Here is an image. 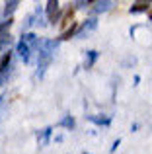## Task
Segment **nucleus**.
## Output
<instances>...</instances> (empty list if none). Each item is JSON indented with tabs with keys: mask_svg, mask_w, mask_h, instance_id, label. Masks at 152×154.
<instances>
[{
	"mask_svg": "<svg viewBox=\"0 0 152 154\" xmlns=\"http://www.w3.org/2000/svg\"><path fill=\"white\" fill-rule=\"evenodd\" d=\"M47 16H49V22H59V16H61V12H59V2L57 0H49L47 2Z\"/></svg>",
	"mask_w": 152,
	"mask_h": 154,
	"instance_id": "2",
	"label": "nucleus"
},
{
	"mask_svg": "<svg viewBox=\"0 0 152 154\" xmlns=\"http://www.w3.org/2000/svg\"><path fill=\"white\" fill-rule=\"evenodd\" d=\"M59 127H65V129H72L74 127V119L70 115H66V117H62L61 121H59Z\"/></svg>",
	"mask_w": 152,
	"mask_h": 154,
	"instance_id": "11",
	"label": "nucleus"
},
{
	"mask_svg": "<svg viewBox=\"0 0 152 154\" xmlns=\"http://www.w3.org/2000/svg\"><path fill=\"white\" fill-rule=\"evenodd\" d=\"M148 16H150V20H152V10H150V12H148Z\"/></svg>",
	"mask_w": 152,
	"mask_h": 154,
	"instance_id": "15",
	"label": "nucleus"
},
{
	"mask_svg": "<svg viewBox=\"0 0 152 154\" xmlns=\"http://www.w3.org/2000/svg\"><path fill=\"white\" fill-rule=\"evenodd\" d=\"M96 26H98V22L96 20H88L86 23H84L82 27H80V33H78V37H86L90 31H94L96 29Z\"/></svg>",
	"mask_w": 152,
	"mask_h": 154,
	"instance_id": "5",
	"label": "nucleus"
},
{
	"mask_svg": "<svg viewBox=\"0 0 152 154\" xmlns=\"http://www.w3.org/2000/svg\"><path fill=\"white\" fill-rule=\"evenodd\" d=\"M10 60H12V53L8 51L6 55L2 57V60H0V74H2V72H8V64H10Z\"/></svg>",
	"mask_w": 152,
	"mask_h": 154,
	"instance_id": "6",
	"label": "nucleus"
},
{
	"mask_svg": "<svg viewBox=\"0 0 152 154\" xmlns=\"http://www.w3.org/2000/svg\"><path fill=\"white\" fill-rule=\"evenodd\" d=\"M55 47H57V43L55 41H45L41 47V51H39V76H43V72L47 70V66L51 64V60H53V53H55Z\"/></svg>",
	"mask_w": 152,
	"mask_h": 154,
	"instance_id": "1",
	"label": "nucleus"
},
{
	"mask_svg": "<svg viewBox=\"0 0 152 154\" xmlns=\"http://www.w3.org/2000/svg\"><path fill=\"white\" fill-rule=\"evenodd\" d=\"M76 29H78V26H76V23H70V27H68V29H65V31H62L61 39H70V37L74 35V31H76Z\"/></svg>",
	"mask_w": 152,
	"mask_h": 154,
	"instance_id": "13",
	"label": "nucleus"
},
{
	"mask_svg": "<svg viewBox=\"0 0 152 154\" xmlns=\"http://www.w3.org/2000/svg\"><path fill=\"white\" fill-rule=\"evenodd\" d=\"M88 119L92 121V123H96V125H109L111 121H109V117H98V115H88Z\"/></svg>",
	"mask_w": 152,
	"mask_h": 154,
	"instance_id": "9",
	"label": "nucleus"
},
{
	"mask_svg": "<svg viewBox=\"0 0 152 154\" xmlns=\"http://www.w3.org/2000/svg\"><path fill=\"white\" fill-rule=\"evenodd\" d=\"M4 6H6V8H4V14H6V16H12V14H14V10L20 6V2H18V0H10V2H6Z\"/></svg>",
	"mask_w": 152,
	"mask_h": 154,
	"instance_id": "7",
	"label": "nucleus"
},
{
	"mask_svg": "<svg viewBox=\"0 0 152 154\" xmlns=\"http://www.w3.org/2000/svg\"><path fill=\"white\" fill-rule=\"evenodd\" d=\"M111 4H113V2H109V0H103V2H96V8H94V10L98 12V14H99V12H107V10L111 8Z\"/></svg>",
	"mask_w": 152,
	"mask_h": 154,
	"instance_id": "10",
	"label": "nucleus"
},
{
	"mask_svg": "<svg viewBox=\"0 0 152 154\" xmlns=\"http://www.w3.org/2000/svg\"><path fill=\"white\" fill-rule=\"evenodd\" d=\"M12 41H14V39H12L10 33H0V53H4V55H6V53H8V47L12 45Z\"/></svg>",
	"mask_w": 152,
	"mask_h": 154,
	"instance_id": "4",
	"label": "nucleus"
},
{
	"mask_svg": "<svg viewBox=\"0 0 152 154\" xmlns=\"http://www.w3.org/2000/svg\"><path fill=\"white\" fill-rule=\"evenodd\" d=\"M148 6H150L148 2H135L133 6H131V14H137V12H144V10H148Z\"/></svg>",
	"mask_w": 152,
	"mask_h": 154,
	"instance_id": "8",
	"label": "nucleus"
},
{
	"mask_svg": "<svg viewBox=\"0 0 152 154\" xmlns=\"http://www.w3.org/2000/svg\"><path fill=\"white\" fill-rule=\"evenodd\" d=\"M18 53H20V57H22V59H23V63H29L31 47L27 45L26 41H20V43H18Z\"/></svg>",
	"mask_w": 152,
	"mask_h": 154,
	"instance_id": "3",
	"label": "nucleus"
},
{
	"mask_svg": "<svg viewBox=\"0 0 152 154\" xmlns=\"http://www.w3.org/2000/svg\"><path fill=\"white\" fill-rule=\"evenodd\" d=\"M49 135H51V127L43 129V131H41V135H37L39 144H47V140H49Z\"/></svg>",
	"mask_w": 152,
	"mask_h": 154,
	"instance_id": "12",
	"label": "nucleus"
},
{
	"mask_svg": "<svg viewBox=\"0 0 152 154\" xmlns=\"http://www.w3.org/2000/svg\"><path fill=\"white\" fill-rule=\"evenodd\" d=\"M98 59V53L96 51H88V60H86V68H90L94 64V60Z\"/></svg>",
	"mask_w": 152,
	"mask_h": 154,
	"instance_id": "14",
	"label": "nucleus"
}]
</instances>
